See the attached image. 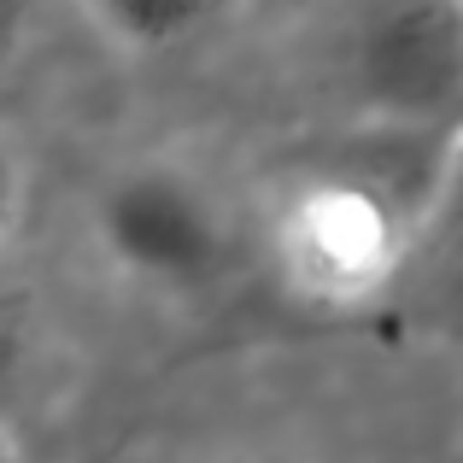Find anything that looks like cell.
Wrapping results in <instances>:
<instances>
[{
  "mask_svg": "<svg viewBox=\"0 0 463 463\" xmlns=\"http://www.w3.org/2000/svg\"><path fill=\"white\" fill-rule=\"evenodd\" d=\"M94 235L129 282L153 294H200L229 264V217L217 194L182 165L147 158L106 182Z\"/></svg>",
  "mask_w": 463,
  "mask_h": 463,
  "instance_id": "3",
  "label": "cell"
},
{
  "mask_svg": "<svg viewBox=\"0 0 463 463\" xmlns=\"http://www.w3.org/2000/svg\"><path fill=\"white\" fill-rule=\"evenodd\" d=\"M89 18L124 47H176L217 30L235 12V0H82Z\"/></svg>",
  "mask_w": 463,
  "mask_h": 463,
  "instance_id": "4",
  "label": "cell"
},
{
  "mask_svg": "<svg viewBox=\"0 0 463 463\" xmlns=\"http://www.w3.org/2000/svg\"><path fill=\"white\" fill-rule=\"evenodd\" d=\"M458 299H463V276H458Z\"/></svg>",
  "mask_w": 463,
  "mask_h": 463,
  "instance_id": "5",
  "label": "cell"
},
{
  "mask_svg": "<svg viewBox=\"0 0 463 463\" xmlns=\"http://www.w3.org/2000/svg\"><path fill=\"white\" fill-rule=\"evenodd\" d=\"M458 153L463 147L358 129L346 147L299 165L264 217V247L282 288L323 311L382 299L405 276Z\"/></svg>",
  "mask_w": 463,
  "mask_h": 463,
  "instance_id": "1",
  "label": "cell"
},
{
  "mask_svg": "<svg viewBox=\"0 0 463 463\" xmlns=\"http://www.w3.org/2000/svg\"><path fill=\"white\" fill-rule=\"evenodd\" d=\"M323 53L358 129L463 147V0H328Z\"/></svg>",
  "mask_w": 463,
  "mask_h": 463,
  "instance_id": "2",
  "label": "cell"
}]
</instances>
